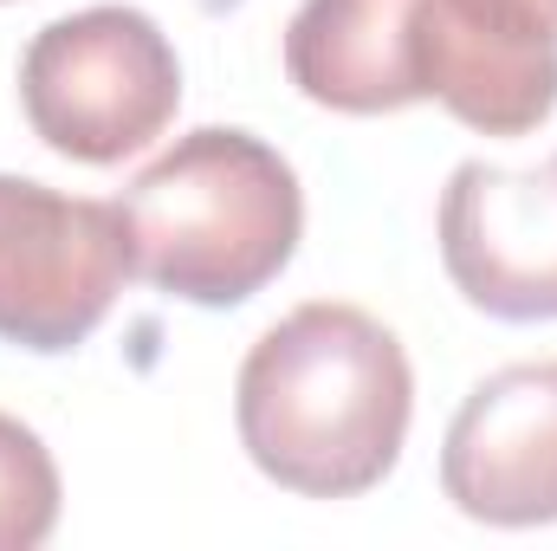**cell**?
<instances>
[{
    "instance_id": "277c9868",
    "label": "cell",
    "mask_w": 557,
    "mask_h": 551,
    "mask_svg": "<svg viewBox=\"0 0 557 551\" xmlns=\"http://www.w3.org/2000/svg\"><path fill=\"white\" fill-rule=\"evenodd\" d=\"M137 279L117 201L0 175V344L33 357L78 351Z\"/></svg>"
},
{
    "instance_id": "30bf717a",
    "label": "cell",
    "mask_w": 557,
    "mask_h": 551,
    "mask_svg": "<svg viewBox=\"0 0 557 551\" xmlns=\"http://www.w3.org/2000/svg\"><path fill=\"white\" fill-rule=\"evenodd\" d=\"M532 7H539V13H545V20L557 26V0H532Z\"/></svg>"
},
{
    "instance_id": "ba28073f",
    "label": "cell",
    "mask_w": 557,
    "mask_h": 551,
    "mask_svg": "<svg viewBox=\"0 0 557 551\" xmlns=\"http://www.w3.org/2000/svg\"><path fill=\"white\" fill-rule=\"evenodd\" d=\"M292 85L344 118H389L421 105L416 0H305L285 26Z\"/></svg>"
},
{
    "instance_id": "52a82bcc",
    "label": "cell",
    "mask_w": 557,
    "mask_h": 551,
    "mask_svg": "<svg viewBox=\"0 0 557 551\" xmlns=\"http://www.w3.org/2000/svg\"><path fill=\"white\" fill-rule=\"evenodd\" d=\"M441 493L480 526H557V357L506 364L467 390L441 441Z\"/></svg>"
},
{
    "instance_id": "6da1fadb",
    "label": "cell",
    "mask_w": 557,
    "mask_h": 551,
    "mask_svg": "<svg viewBox=\"0 0 557 551\" xmlns=\"http://www.w3.org/2000/svg\"><path fill=\"white\" fill-rule=\"evenodd\" d=\"M416 370L403 338L344 298L285 311L240 364L234 421L247 461L298 500H357L403 461Z\"/></svg>"
},
{
    "instance_id": "8992f818",
    "label": "cell",
    "mask_w": 557,
    "mask_h": 551,
    "mask_svg": "<svg viewBox=\"0 0 557 551\" xmlns=\"http://www.w3.org/2000/svg\"><path fill=\"white\" fill-rule=\"evenodd\" d=\"M416 78L480 137H532L557 111V26L532 0H416Z\"/></svg>"
},
{
    "instance_id": "9c48e42d",
    "label": "cell",
    "mask_w": 557,
    "mask_h": 551,
    "mask_svg": "<svg viewBox=\"0 0 557 551\" xmlns=\"http://www.w3.org/2000/svg\"><path fill=\"white\" fill-rule=\"evenodd\" d=\"M59 506H65V487H59L52 448L20 415L0 409V551L46 546L59 526Z\"/></svg>"
},
{
    "instance_id": "3957f363",
    "label": "cell",
    "mask_w": 557,
    "mask_h": 551,
    "mask_svg": "<svg viewBox=\"0 0 557 551\" xmlns=\"http://www.w3.org/2000/svg\"><path fill=\"white\" fill-rule=\"evenodd\" d=\"M20 105L52 156L111 169L175 124L182 59L143 7H85L33 33Z\"/></svg>"
},
{
    "instance_id": "8fae6325",
    "label": "cell",
    "mask_w": 557,
    "mask_h": 551,
    "mask_svg": "<svg viewBox=\"0 0 557 551\" xmlns=\"http://www.w3.org/2000/svg\"><path fill=\"white\" fill-rule=\"evenodd\" d=\"M0 7H7V0H0Z\"/></svg>"
},
{
    "instance_id": "5b68a950",
    "label": "cell",
    "mask_w": 557,
    "mask_h": 551,
    "mask_svg": "<svg viewBox=\"0 0 557 551\" xmlns=\"http://www.w3.org/2000/svg\"><path fill=\"white\" fill-rule=\"evenodd\" d=\"M454 292L506 325L557 318V149L532 169L460 162L434 215Z\"/></svg>"
},
{
    "instance_id": "7a4b0ae2",
    "label": "cell",
    "mask_w": 557,
    "mask_h": 551,
    "mask_svg": "<svg viewBox=\"0 0 557 551\" xmlns=\"http://www.w3.org/2000/svg\"><path fill=\"white\" fill-rule=\"evenodd\" d=\"M131 267L182 305H247L267 292L305 234V195L267 137L208 124L175 137L124 188Z\"/></svg>"
}]
</instances>
